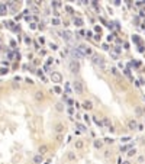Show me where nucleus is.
<instances>
[{"label":"nucleus","mask_w":145,"mask_h":164,"mask_svg":"<svg viewBox=\"0 0 145 164\" xmlns=\"http://www.w3.org/2000/svg\"><path fill=\"white\" fill-rule=\"evenodd\" d=\"M122 164H130V161H123Z\"/></svg>","instance_id":"55"},{"label":"nucleus","mask_w":145,"mask_h":164,"mask_svg":"<svg viewBox=\"0 0 145 164\" xmlns=\"http://www.w3.org/2000/svg\"><path fill=\"white\" fill-rule=\"evenodd\" d=\"M103 49H109V45H107V44H103Z\"/></svg>","instance_id":"53"},{"label":"nucleus","mask_w":145,"mask_h":164,"mask_svg":"<svg viewBox=\"0 0 145 164\" xmlns=\"http://www.w3.org/2000/svg\"><path fill=\"white\" fill-rule=\"evenodd\" d=\"M113 5H115V6H119V5H121V2H119V0H115V2H113Z\"/></svg>","instance_id":"50"},{"label":"nucleus","mask_w":145,"mask_h":164,"mask_svg":"<svg viewBox=\"0 0 145 164\" xmlns=\"http://www.w3.org/2000/svg\"><path fill=\"white\" fill-rule=\"evenodd\" d=\"M144 157H142V155H139V157H138V163H144Z\"/></svg>","instance_id":"39"},{"label":"nucleus","mask_w":145,"mask_h":164,"mask_svg":"<svg viewBox=\"0 0 145 164\" xmlns=\"http://www.w3.org/2000/svg\"><path fill=\"white\" fill-rule=\"evenodd\" d=\"M34 97H35V100L36 102H41V100H44V93L41 92V90H36L35 95H34Z\"/></svg>","instance_id":"11"},{"label":"nucleus","mask_w":145,"mask_h":164,"mask_svg":"<svg viewBox=\"0 0 145 164\" xmlns=\"http://www.w3.org/2000/svg\"><path fill=\"white\" fill-rule=\"evenodd\" d=\"M135 112H136V115H141V113H142V111H141V109H139V107H138V106H136Z\"/></svg>","instance_id":"41"},{"label":"nucleus","mask_w":145,"mask_h":164,"mask_svg":"<svg viewBox=\"0 0 145 164\" xmlns=\"http://www.w3.org/2000/svg\"><path fill=\"white\" fill-rule=\"evenodd\" d=\"M67 160H68V161H76V160H77V155H76V153H72V151H68V153H67Z\"/></svg>","instance_id":"14"},{"label":"nucleus","mask_w":145,"mask_h":164,"mask_svg":"<svg viewBox=\"0 0 145 164\" xmlns=\"http://www.w3.org/2000/svg\"><path fill=\"white\" fill-rule=\"evenodd\" d=\"M55 109H57L58 112H63L64 111V105L60 102V103H57V105H55Z\"/></svg>","instance_id":"19"},{"label":"nucleus","mask_w":145,"mask_h":164,"mask_svg":"<svg viewBox=\"0 0 145 164\" xmlns=\"http://www.w3.org/2000/svg\"><path fill=\"white\" fill-rule=\"evenodd\" d=\"M92 61L94 65H99L100 68H103V70H107V65L106 63H105V60L100 57V55H97V54H93L92 55Z\"/></svg>","instance_id":"1"},{"label":"nucleus","mask_w":145,"mask_h":164,"mask_svg":"<svg viewBox=\"0 0 145 164\" xmlns=\"http://www.w3.org/2000/svg\"><path fill=\"white\" fill-rule=\"evenodd\" d=\"M110 157H112V153H110L109 150H106V151H105V158H106V160H109Z\"/></svg>","instance_id":"31"},{"label":"nucleus","mask_w":145,"mask_h":164,"mask_svg":"<svg viewBox=\"0 0 145 164\" xmlns=\"http://www.w3.org/2000/svg\"><path fill=\"white\" fill-rule=\"evenodd\" d=\"M107 128H109V131H110V132H115V126H113V125H110V126H107Z\"/></svg>","instance_id":"43"},{"label":"nucleus","mask_w":145,"mask_h":164,"mask_svg":"<svg viewBox=\"0 0 145 164\" xmlns=\"http://www.w3.org/2000/svg\"><path fill=\"white\" fill-rule=\"evenodd\" d=\"M51 82L57 83V84L63 83V74H61L60 71H52L51 73Z\"/></svg>","instance_id":"4"},{"label":"nucleus","mask_w":145,"mask_h":164,"mask_svg":"<svg viewBox=\"0 0 145 164\" xmlns=\"http://www.w3.org/2000/svg\"><path fill=\"white\" fill-rule=\"evenodd\" d=\"M65 90H67V93H71V87H70L68 83H65Z\"/></svg>","instance_id":"35"},{"label":"nucleus","mask_w":145,"mask_h":164,"mask_svg":"<svg viewBox=\"0 0 145 164\" xmlns=\"http://www.w3.org/2000/svg\"><path fill=\"white\" fill-rule=\"evenodd\" d=\"M10 45H12V47H13V48H16V42H14L13 39H12V41H10Z\"/></svg>","instance_id":"48"},{"label":"nucleus","mask_w":145,"mask_h":164,"mask_svg":"<svg viewBox=\"0 0 145 164\" xmlns=\"http://www.w3.org/2000/svg\"><path fill=\"white\" fill-rule=\"evenodd\" d=\"M7 73H9V68H7V67H2V68H0V74H2V76H3V74H7Z\"/></svg>","instance_id":"23"},{"label":"nucleus","mask_w":145,"mask_h":164,"mask_svg":"<svg viewBox=\"0 0 145 164\" xmlns=\"http://www.w3.org/2000/svg\"><path fill=\"white\" fill-rule=\"evenodd\" d=\"M113 53H115L116 55H119V54L122 53V48H121V47H115V49H113Z\"/></svg>","instance_id":"28"},{"label":"nucleus","mask_w":145,"mask_h":164,"mask_svg":"<svg viewBox=\"0 0 145 164\" xmlns=\"http://www.w3.org/2000/svg\"><path fill=\"white\" fill-rule=\"evenodd\" d=\"M54 131L57 134H63L64 131H65V126H64V124H57V125L54 126Z\"/></svg>","instance_id":"9"},{"label":"nucleus","mask_w":145,"mask_h":164,"mask_svg":"<svg viewBox=\"0 0 145 164\" xmlns=\"http://www.w3.org/2000/svg\"><path fill=\"white\" fill-rule=\"evenodd\" d=\"M61 35H63L64 41H67V42H71V41H72V34L70 32V31H64Z\"/></svg>","instance_id":"6"},{"label":"nucleus","mask_w":145,"mask_h":164,"mask_svg":"<svg viewBox=\"0 0 145 164\" xmlns=\"http://www.w3.org/2000/svg\"><path fill=\"white\" fill-rule=\"evenodd\" d=\"M113 38H115V34H110L109 36H107V41L110 42V41H113Z\"/></svg>","instance_id":"36"},{"label":"nucleus","mask_w":145,"mask_h":164,"mask_svg":"<svg viewBox=\"0 0 145 164\" xmlns=\"http://www.w3.org/2000/svg\"><path fill=\"white\" fill-rule=\"evenodd\" d=\"M7 58H9V61H13L14 58H16V53H13V51H7Z\"/></svg>","instance_id":"18"},{"label":"nucleus","mask_w":145,"mask_h":164,"mask_svg":"<svg viewBox=\"0 0 145 164\" xmlns=\"http://www.w3.org/2000/svg\"><path fill=\"white\" fill-rule=\"evenodd\" d=\"M83 118H84V121H86V122H89V119H90V116L87 115V113H86V115H84V116H83Z\"/></svg>","instance_id":"44"},{"label":"nucleus","mask_w":145,"mask_h":164,"mask_svg":"<svg viewBox=\"0 0 145 164\" xmlns=\"http://www.w3.org/2000/svg\"><path fill=\"white\" fill-rule=\"evenodd\" d=\"M71 57L74 58V60H76V61H77V60H80V58H83V55L80 53H78V49L77 48H72L71 49Z\"/></svg>","instance_id":"8"},{"label":"nucleus","mask_w":145,"mask_h":164,"mask_svg":"<svg viewBox=\"0 0 145 164\" xmlns=\"http://www.w3.org/2000/svg\"><path fill=\"white\" fill-rule=\"evenodd\" d=\"M52 25H54V26H58V25H60V19H58V18H54V19H52Z\"/></svg>","instance_id":"32"},{"label":"nucleus","mask_w":145,"mask_h":164,"mask_svg":"<svg viewBox=\"0 0 145 164\" xmlns=\"http://www.w3.org/2000/svg\"><path fill=\"white\" fill-rule=\"evenodd\" d=\"M6 13H7V6H6V3H0V15L5 16Z\"/></svg>","instance_id":"15"},{"label":"nucleus","mask_w":145,"mask_h":164,"mask_svg":"<svg viewBox=\"0 0 145 164\" xmlns=\"http://www.w3.org/2000/svg\"><path fill=\"white\" fill-rule=\"evenodd\" d=\"M74 25H76L77 28H81L83 25H84V20H83L80 16H77V18H74Z\"/></svg>","instance_id":"12"},{"label":"nucleus","mask_w":145,"mask_h":164,"mask_svg":"<svg viewBox=\"0 0 145 164\" xmlns=\"http://www.w3.org/2000/svg\"><path fill=\"white\" fill-rule=\"evenodd\" d=\"M129 153H128V157H132V155H135L136 154V150L135 148H130V150H128Z\"/></svg>","instance_id":"24"},{"label":"nucleus","mask_w":145,"mask_h":164,"mask_svg":"<svg viewBox=\"0 0 145 164\" xmlns=\"http://www.w3.org/2000/svg\"><path fill=\"white\" fill-rule=\"evenodd\" d=\"M32 161H34V164H42L44 157H42V155H39V154H36V155H34Z\"/></svg>","instance_id":"13"},{"label":"nucleus","mask_w":145,"mask_h":164,"mask_svg":"<svg viewBox=\"0 0 145 164\" xmlns=\"http://www.w3.org/2000/svg\"><path fill=\"white\" fill-rule=\"evenodd\" d=\"M102 125H105V126H110L112 124L109 122V118H103V122H102Z\"/></svg>","instance_id":"21"},{"label":"nucleus","mask_w":145,"mask_h":164,"mask_svg":"<svg viewBox=\"0 0 145 164\" xmlns=\"http://www.w3.org/2000/svg\"><path fill=\"white\" fill-rule=\"evenodd\" d=\"M86 35H87V38H92V31H89Z\"/></svg>","instance_id":"52"},{"label":"nucleus","mask_w":145,"mask_h":164,"mask_svg":"<svg viewBox=\"0 0 145 164\" xmlns=\"http://www.w3.org/2000/svg\"><path fill=\"white\" fill-rule=\"evenodd\" d=\"M52 90H54V92H55V93H63V90H61V89H60V87H58V86H55V87H54V89H52Z\"/></svg>","instance_id":"33"},{"label":"nucleus","mask_w":145,"mask_h":164,"mask_svg":"<svg viewBox=\"0 0 145 164\" xmlns=\"http://www.w3.org/2000/svg\"><path fill=\"white\" fill-rule=\"evenodd\" d=\"M93 122H94V124H96L97 126H103V125H102V122L99 121V119H97L96 116H93Z\"/></svg>","instance_id":"30"},{"label":"nucleus","mask_w":145,"mask_h":164,"mask_svg":"<svg viewBox=\"0 0 145 164\" xmlns=\"http://www.w3.org/2000/svg\"><path fill=\"white\" fill-rule=\"evenodd\" d=\"M100 38H102V35H100V34L94 35V39H96V41H100Z\"/></svg>","instance_id":"42"},{"label":"nucleus","mask_w":145,"mask_h":164,"mask_svg":"<svg viewBox=\"0 0 145 164\" xmlns=\"http://www.w3.org/2000/svg\"><path fill=\"white\" fill-rule=\"evenodd\" d=\"M49 48H51V49H54V51H55V49H58V47H57V45H55V44H52V42H51V44H49Z\"/></svg>","instance_id":"34"},{"label":"nucleus","mask_w":145,"mask_h":164,"mask_svg":"<svg viewBox=\"0 0 145 164\" xmlns=\"http://www.w3.org/2000/svg\"><path fill=\"white\" fill-rule=\"evenodd\" d=\"M123 47H125V49H129V44L125 42V44H123Z\"/></svg>","instance_id":"51"},{"label":"nucleus","mask_w":145,"mask_h":164,"mask_svg":"<svg viewBox=\"0 0 145 164\" xmlns=\"http://www.w3.org/2000/svg\"><path fill=\"white\" fill-rule=\"evenodd\" d=\"M132 41H134L135 44H139L141 42V39H139V36H138V35H134V36H132Z\"/></svg>","instance_id":"27"},{"label":"nucleus","mask_w":145,"mask_h":164,"mask_svg":"<svg viewBox=\"0 0 145 164\" xmlns=\"http://www.w3.org/2000/svg\"><path fill=\"white\" fill-rule=\"evenodd\" d=\"M77 128L81 131V132H86V131H87V128L84 125H81V124H77Z\"/></svg>","instance_id":"25"},{"label":"nucleus","mask_w":145,"mask_h":164,"mask_svg":"<svg viewBox=\"0 0 145 164\" xmlns=\"http://www.w3.org/2000/svg\"><path fill=\"white\" fill-rule=\"evenodd\" d=\"M136 128H138V124H136L135 119H129V121H128V129L134 131V129H136Z\"/></svg>","instance_id":"7"},{"label":"nucleus","mask_w":145,"mask_h":164,"mask_svg":"<svg viewBox=\"0 0 145 164\" xmlns=\"http://www.w3.org/2000/svg\"><path fill=\"white\" fill-rule=\"evenodd\" d=\"M81 107H84L86 111H92V109H93L92 100H84V102H83V105H81Z\"/></svg>","instance_id":"10"},{"label":"nucleus","mask_w":145,"mask_h":164,"mask_svg":"<svg viewBox=\"0 0 145 164\" xmlns=\"http://www.w3.org/2000/svg\"><path fill=\"white\" fill-rule=\"evenodd\" d=\"M38 41H39V44H45V39H44L42 36H39V39H38Z\"/></svg>","instance_id":"46"},{"label":"nucleus","mask_w":145,"mask_h":164,"mask_svg":"<svg viewBox=\"0 0 145 164\" xmlns=\"http://www.w3.org/2000/svg\"><path fill=\"white\" fill-rule=\"evenodd\" d=\"M103 142H105V144H113V142H115V140H113V138H105V140H103Z\"/></svg>","instance_id":"22"},{"label":"nucleus","mask_w":145,"mask_h":164,"mask_svg":"<svg viewBox=\"0 0 145 164\" xmlns=\"http://www.w3.org/2000/svg\"><path fill=\"white\" fill-rule=\"evenodd\" d=\"M64 9H65V10H67V12H68V13H74V9H72V7H71V6H64Z\"/></svg>","instance_id":"26"},{"label":"nucleus","mask_w":145,"mask_h":164,"mask_svg":"<svg viewBox=\"0 0 145 164\" xmlns=\"http://www.w3.org/2000/svg\"><path fill=\"white\" fill-rule=\"evenodd\" d=\"M72 89H74V92L77 93V95H83L84 93V87H83V83L80 80L72 82Z\"/></svg>","instance_id":"2"},{"label":"nucleus","mask_w":145,"mask_h":164,"mask_svg":"<svg viewBox=\"0 0 145 164\" xmlns=\"http://www.w3.org/2000/svg\"><path fill=\"white\" fill-rule=\"evenodd\" d=\"M68 68H70V71H71L72 74H77V73L80 71V63L76 61V60H72V61H70V64H68Z\"/></svg>","instance_id":"3"},{"label":"nucleus","mask_w":145,"mask_h":164,"mask_svg":"<svg viewBox=\"0 0 145 164\" xmlns=\"http://www.w3.org/2000/svg\"><path fill=\"white\" fill-rule=\"evenodd\" d=\"M110 73L113 74V76H116V77H119V71H118V68L116 67H110Z\"/></svg>","instance_id":"20"},{"label":"nucleus","mask_w":145,"mask_h":164,"mask_svg":"<svg viewBox=\"0 0 145 164\" xmlns=\"http://www.w3.org/2000/svg\"><path fill=\"white\" fill-rule=\"evenodd\" d=\"M31 28H32V29H36V23H31Z\"/></svg>","instance_id":"54"},{"label":"nucleus","mask_w":145,"mask_h":164,"mask_svg":"<svg viewBox=\"0 0 145 164\" xmlns=\"http://www.w3.org/2000/svg\"><path fill=\"white\" fill-rule=\"evenodd\" d=\"M48 150H49V148H48V145H47V144L39 145V148H38V154H39V155H42V157H44V155L48 153Z\"/></svg>","instance_id":"5"},{"label":"nucleus","mask_w":145,"mask_h":164,"mask_svg":"<svg viewBox=\"0 0 145 164\" xmlns=\"http://www.w3.org/2000/svg\"><path fill=\"white\" fill-rule=\"evenodd\" d=\"M93 145H94V148H97V150H100L102 147H103V141H102V140H94Z\"/></svg>","instance_id":"16"},{"label":"nucleus","mask_w":145,"mask_h":164,"mask_svg":"<svg viewBox=\"0 0 145 164\" xmlns=\"http://www.w3.org/2000/svg\"><path fill=\"white\" fill-rule=\"evenodd\" d=\"M110 57L113 58V60H118V57H119V55H116L115 53H110Z\"/></svg>","instance_id":"38"},{"label":"nucleus","mask_w":145,"mask_h":164,"mask_svg":"<svg viewBox=\"0 0 145 164\" xmlns=\"http://www.w3.org/2000/svg\"><path fill=\"white\" fill-rule=\"evenodd\" d=\"M94 31H96V32H99V34H100V32H102V28H100V26H94Z\"/></svg>","instance_id":"40"},{"label":"nucleus","mask_w":145,"mask_h":164,"mask_svg":"<svg viewBox=\"0 0 145 164\" xmlns=\"http://www.w3.org/2000/svg\"><path fill=\"white\" fill-rule=\"evenodd\" d=\"M55 140H57L58 142H61V141L64 140V135H63V134H57V137H55Z\"/></svg>","instance_id":"29"},{"label":"nucleus","mask_w":145,"mask_h":164,"mask_svg":"<svg viewBox=\"0 0 145 164\" xmlns=\"http://www.w3.org/2000/svg\"><path fill=\"white\" fill-rule=\"evenodd\" d=\"M144 100H145V96H144Z\"/></svg>","instance_id":"56"},{"label":"nucleus","mask_w":145,"mask_h":164,"mask_svg":"<svg viewBox=\"0 0 145 164\" xmlns=\"http://www.w3.org/2000/svg\"><path fill=\"white\" fill-rule=\"evenodd\" d=\"M32 10H34L35 13H38V12H39V9H38V7H36V6H34V7H32Z\"/></svg>","instance_id":"49"},{"label":"nucleus","mask_w":145,"mask_h":164,"mask_svg":"<svg viewBox=\"0 0 145 164\" xmlns=\"http://www.w3.org/2000/svg\"><path fill=\"white\" fill-rule=\"evenodd\" d=\"M83 147H84V141H83V140H77V141H76V148H77V150H81Z\"/></svg>","instance_id":"17"},{"label":"nucleus","mask_w":145,"mask_h":164,"mask_svg":"<svg viewBox=\"0 0 145 164\" xmlns=\"http://www.w3.org/2000/svg\"><path fill=\"white\" fill-rule=\"evenodd\" d=\"M25 82L28 83V84H34V80H31L29 77H26V78H25Z\"/></svg>","instance_id":"37"},{"label":"nucleus","mask_w":145,"mask_h":164,"mask_svg":"<svg viewBox=\"0 0 145 164\" xmlns=\"http://www.w3.org/2000/svg\"><path fill=\"white\" fill-rule=\"evenodd\" d=\"M122 141H123V142H126V141H130V138H129V137H123V138H122Z\"/></svg>","instance_id":"47"},{"label":"nucleus","mask_w":145,"mask_h":164,"mask_svg":"<svg viewBox=\"0 0 145 164\" xmlns=\"http://www.w3.org/2000/svg\"><path fill=\"white\" fill-rule=\"evenodd\" d=\"M32 42V41H31V38H28V36H26V38H25V44H31Z\"/></svg>","instance_id":"45"}]
</instances>
